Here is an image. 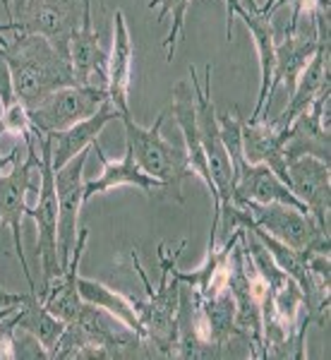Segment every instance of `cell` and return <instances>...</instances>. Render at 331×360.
Segmentation results:
<instances>
[{
  "instance_id": "obj_1",
  "label": "cell",
  "mask_w": 331,
  "mask_h": 360,
  "mask_svg": "<svg viewBox=\"0 0 331 360\" xmlns=\"http://www.w3.org/2000/svg\"><path fill=\"white\" fill-rule=\"evenodd\" d=\"M0 58L8 63L15 96L27 111L44 103L58 89L77 84L70 56L39 34L10 32V41L0 49Z\"/></svg>"
},
{
  "instance_id": "obj_2",
  "label": "cell",
  "mask_w": 331,
  "mask_h": 360,
  "mask_svg": "<svg viewBox=\"0 0 331 360\" xmlns=\"http://www.w3.org/2000/svg\"><path fill=\"white\" fill-rule=\"evenodd\" d=\"M188 240H183L180 245L168 252L166 243H161L156 255H159V266H161V281L159 286H152L149 276L144 274L142 264H139L137 250H132V266L142 278L144 288H147V298L144 300H132L139 322L144 329V346H147L149 358H178V327H176V312H178V300H180V281L173 276V266L178 264L180 255H183Z\"/></svg>"
},
{
  "instance_id": "obj_3",
  "label": "cell",
  "mask_w": 331,
  "mask_h": 360,
  "mask_svg": "<svg viewBox=\"0 0 331 360\" xmlns=\"http://www.w3.org/2000/svg\"><path fill=\"white\" fill-rule=\"evenodd\" d=\"M164 120L166 113H159L152 127H142L130 115H123L120 123L125 125V142L127 149L135 156L137 166L152 178L161 180L166 188V195H173L176 202L183 205V180L195 176V173L188 164L185 149L171 144L161 135Z\"/></svg>"
},
{
  "instance_id": "obj_4",
  "label": "cell",
  "mask_w": 331,
  "mask_h": 360,
  "mask_svg": "<svg viewBox=\"0 0 331 360\" xmlns=\"http://www.w3.org/2000/svg\"><path fill=\"white\" fill-rule=\"evenodd\" d=\"M212 72L214 65L205 68V82L197 79L195 65H190V86H193L195 96V118H197V132H200V142L207 156V166L212 173V180L216 185L219 193V209L231 205V195H233V164L226 152L223 142H221L219 130V113L212 101ZM219 221V217H216Z\"/></svg>"
},
{
  "instance_id": "obj_5",
  "label": "cell",
  "mask_w": 331,
  "mask_h": 360,
  "mask_svg": "<svg viewBox=\"0 0 331 360\" xmlns=\"http://www.w3.org/2000/svg\"><path fill=\"white\" fill-rule=\"evenodd\" d=\"M235 207H242L247 212V219L254 226L276 238L283 245L298 250L305 257L310 255H329L331 240L329 233L315 224V219L305 212H298L286 205H257V202H240Z\"/></svg>"
},
{
  "instance_id": "obj_6",
  "label": "cell",
  "mask_w": 331,
  "mask_h": 360,
  "mask_svg": "<svg viewBox=\"0 0 331 360\" xmlns=\"http://www.w3.org/2000/svg\"><path fill=\"white\" fill-rule=\"evenodd\" d=\"M39 154V200L37 207L29 209V217L34 219L39 229L37 236V257L41 262V288L48 286L63 271L60 255H58V195H56V178H53V161H51V139L48 135L37 132Z\"/></svg>"
},
{
  "instance_id": "obj_7",
  "label": "cell",
  "mask_w": 331,
  "mask_h": 360,
  "mask_svg": "<svg viewBox=\"0 0 331 360\" xmlns=\"http://www.w3.org/2000/svg\"><path fill=\"white\" fill-rule=\"evenodd\" d=\"M41 166V154H37V149H27V159H17L13 164L10 173H0V224L8 226L13 231V240L17 257H20L22 271L27 276L29 291H37V281H34L32 271H29L25 248H22V221L29 217L27 197L32 193H39V183L34 176L39 173Z\"/></svg>"
},
{
  "instance_id": "obj_8",
  "label": "cell",
  "mask_w": 331,
  "mask_h": 360,
  "mask_svg": "<svg viewBox=\"0 0 331 360\" xmlns=\"http://www.w3.org/2000/svg\"><path fill=\"white\" fill-rule=\"evenodd\" d=\"M103 103H108V91L103 86H65L51 94L44 103L29 111V120L34 125V132L51 135L72 127L79 120L89 118L96 111H101Z\"/></svg>"
},
{
  "instance_id": "obj_9",
  "label": "cell",
  "mask_w": 331,
  "mask_h": 360,
  "mask_svg": "<svg viewBox=\"0 0 331 360\" xmlns=\"http://www.w3.org/2000/svg\"><path fill=\"white\" fill-rule=\"evenodd\" d=\"M89 154L91 147L79 152L58 171H53L58 195V255H60L63 269L67 266L74 243H77L79 209L84 207V166Z\"/></svg>"
},
{
  "instance_id": "obj_10",
  "label": "cell",
  "mask_w": 331,
  "mask_h": 360,
  "mask_svg": "<svg viewBox=\"0 0 331 360\" xmlns=\"http://www.w3.org/2000/svg\"><path fill=\"white\" fill-rule=\"evenodd\" d=\"M82 3L72 5H27L20 15L0 25V32H25L48 39L58 51L70 56V39L82 25Z\"/></svg>"
},
{
  "instance_id": "obj_11",
  "label": "cell",
  "mask_w": 331,
  "mask_h": 360,
  "mask_svg": "<svg viewBox=\"0 0 331 360\" xmlns=\"http://www.w3.org/2000/svg\"><path fill=\"white\" fill-rule=\"evenodd\" d=\"M329 101H331V82L322 86L315 96L312 106L290 123L283 132V149L286 159L295 156H315V159L331 164V142H329Z\"/></svg>"
},
{
  "instance_id": "obj_12",
  "label": "cell",
  "mask_w": 331,
  "mask_h": 360,
  "mask_svg": "<svg viewBox=\"0 0 331 360\" xmlns=\"http://www.w3.org/2000/svg\"><path fill=\"white\" fill-rule=\"evenodd\" d=\"M331 171L329 164L315 156H295L288 161V185L300 202L307 207L310 217L322 231L329 233L331 209Z\"/></svg>"
},
{
  "instance_id": "obj_13",
  "label": "cell",
  "mask_w": 331,
  "mask_h": 360,
  "mask_svg": "<svg viewBox=\"0 0 331 360\" xmlns=\"http://www.w3.org/2000/svg\"><path fill=\"white\" fill-rule=\"evenodd\" d=\"M91 154L98 156V161H101V176L94 178V180H84V205L91 200L94 195H103L108 193V190L113 188H120V185H130V188H137L142 190L144 195L152 200L154 195H164L166 188L161 180L152 178L149 173H144L142 168L137 166L135 156H132L130 149L125 147V156L120 161H110L106 152L101 149V144H98V139L94 144H91Z\"/></svg>"
},
{
  "instance_id": "obj_14",
  "label": "cell",
  "mask_w": 331,
  "mask_h": 360,
  "mask_svg": "<svg viewBox=\"0 0 331 360\" xmlns=\"http://www.w3.org/2000/svg\"><path fill=\"white\" fill-rule=\"evenodd\" d=\"M98 32L91 22V0H84L82 25L70 39V63L79 86H103L108 82V56L101 49Z\"/></svg>"
},
{
  "instance_id": "obj_15",
  "label": "cell",
  "mask_w": 331,
  "mask_h": 360,
  "mask_svg": "<svg viewBox=\"0 0 331 360\" xmlns=\"http://www.w3.org/2000/svg\"><path fill=\"white\" fill-rule=\"evenodd\" d=\"M86 240H89V229H79L77 233V243H74V250L70 255V262L65 269L60 271L58 276H53V281L48 286L39 288L37 295L41 300V305L51 315H56L63 322H70V319L77 317L79 307H82V295H79V264H82L84 257V248Z\"/></svg>"
},
{
  "instance_id": "obj_16",
  "label": "cell",
  "mask_w": 331,
  "mask_h": 360,
  "mask_svg": "<svg viewBox=\"0 0 331 360\" xmlns=\"http://www.w3.org/2000/svg\"><path fill=\"white\" fill-rule=\"evenodd\" d=\"M173 115H176V123L180 127L185 137V156H188V164L193 168L195 176H200L205 180V185L209 188V193L214 197V224L219 229V193H216V185L212 180V173H209V166H207V156H205V149H202V142H200V132H197V118H195V96H193V89H190V82L188 79H180L173 89V106H171Z\"/></svg>"
},
{
  "instance_id": "obj_17",
  "label": "cell",
  "mask_w": 331,
  "mask_h": 360,
  "mask_svg": "<svg viewBox=\"0 0 331 360\" xmlns=\"http://www.w3.org/2000/svg\"><path fill=\"white\" fill-rule=\"evenodd\" d=\"M235 17H240L245 22V27L249 29L254 39V49L259 56V98L254 103V111L247 118L249 125L262 123V118L269 111V84H271V75H274V60H276V34H274V22L271 17L262 15L259 10H245L242 5L235 8Z\"/></svg>"
},
{
  "instance_id": "obj_18",
  "label": "cell",
  "mask_w": 331,
  "mask_h": 360,
  "mask_svg": "<svg viewBox=\"0 0 331 360\" xmlns=\"http://www.w3.org/2000/svg\"><path fill=\"white\" fill-rule=\"evenodd\" d=\"M120 118H123V113L108 101L101 106V111H96L94 115H89V118L79 120V123H74L72 127H67V130L51 132L48 139H51V161H53V171H58L60 166H65L67 161L74 159L79 152L89 149L98 139V135H101L103 127H106L110 120H120Z\"/></svg>"
},
{
  "instance_id": "obj_19",
  "label": "cell",
  "mask_w": 331,
  "mask_h": 360,
  "mask_svg": "<svg viewBox=\"0 0 331 360\" xmlns=\"http://www.w3.org/2000/svg\"><path fill=\"white\" fill-rule=\"evenodd\" d=\"M132 37L127 29L123 10L115 13V25H113V46H110L108 56V101L113 103L123 115H130V72H132Z\"/></svg>"
},
{
  "instance_id": "obj_20",
  "label": "cell",
  "mask_w": 331,
  "mask_h": 360,
  "mask_svg": "<svg viewBox=\"0 0 331 360\" xmlns=\"http://www.w3.org/2000/svg\"><path fill=\"white\" fill-rule=\"evenodd\" d=\"M283 132H276L269 123L249 125L242 120V156L249 164H264L288 185V159L283 149Z\"/></svg>"
},
{
  "instance_id": "obj_21",
  "label": "cell",
  "mask_w": 331,
  "mask_h": 360,
  "mask_svg": "<svg viewBox=\"0 0 331 360\" xmlns=\"http://www.w3.org/2000/svg\"><path fill=\"white\" fill-rule=\"evenodd\" d=\"M13 317L17 324V332H25L27 336H34V339L39 341V346H41L51 358V353H53L63 329H65V322L46 310L41 305V300H39L37 291H29L27 303L17 307L13 312Z\"/></svg>"
},
{
  "instance_id": "obj_22",
  "label": "cell",
  "mask_w": 331,
  "mask_h": 360,
  "mask_svg": "<svg viewBox=\"0 0 331 360\" xmlns=\"http://www.w3.org/2000/svg\"><path fill=\"white\" fill-rule=\"evenodd\" d=\"M77 286H79V295H82L84 303H91V305L101 307V310L110 312V315L118 317L125 327H130L132 332L139 336V339H144L142 322H139V317H137L135 307H132L130 298H125L123 293H118V291H113V288H108V286H103V283L94 281V278L79 276Z\"/></svg>"
},
{
  "instance_id": "obj_23",
  "label": "cell",
  "mask_w": 331,
  "mask_h": 360,
  "mask_svg": "<svg viewBox=\"0 0 331 360\" xmlns=\"http://www.w3.org/2000/svg\"><path fill=\"white\" fill-rule=\"evenodd\" d=\"M188 5H190V0H149V8L152 10L161 8L156 22H164L168 15H173V27H171V32H168V37L164 39L168 63H173V56H176L178 39H180V34H183V27H185V13H188Z\"/></svg>"
},
{
  "instance_id": "obj_24",
  "label": "cell",
  "mask_w": 331,
  "mask_h": 360,
  "mask_svg": "<svg viewBox=\"0 0 331 360\" xmlns=\"http://www.w3.org/2000/svg\"><path fill=\"white\" fill-rule=\"evenodd\" d=\"M10 358H17V324L13 315L0 319V360Z\"/></svg>"
},
{
  "instance_id": "obj_25",
  "label": "cell",
  "mask_w": 331,
  "mask_h": 360,
  "mask_svg": "<svg viewBox=\"0 0 331 360\" xmlns=\"http://www.w3.org/2000/svg\"><path fill=\"white\" fill-rule=\"evenodd\" d=\"M27 298H29V293H27V295H22V293H10V291H5V288L0 286V319H5L8 315H13L17 307L27 303Z\"/></svg>"
},
{
  "instance_id": "obj_26",
  "label": "cell",
  "mask_w": 331,
  "mask_h": 360,
  "mask_svg": "<svg viewBox=\"0 0 331 360\" xmlns=\"http://www.w3.org/2000/svg\"><path fill=\"white\" fill-rule=\"evenodd\" d=\"M226 3V41H233V22H235V8L240 0H223Z\"/></svg>"
},
{
  "instance_id": "obj_27",
  "label": "cell",
  "mask_w": 331,
  "mask_h": 360,
  "mask_svg": "<svg viewBox=\"0 0 331 360\" xmlns=\"http://www.w3.org/2000/svg\"><path fill=\"white\" fill-rule=\"evenodd\" d=\"M0 3H3V8H5V13H8L10 20H13V17H17L22 10L27 8L29 0H0Z\"/></svg>"
},
{
  "instance_id": "obj_28",
  "label": "cell",
  "mask_w": 331,
  "mask_h": 360,
  "mask_svg": "<svg viewBox=\"0 0 331 360\" xmlns=\"http://www.w3.org/2000/svg\"><path fill=\"white\" fill-rule=\"evenodd\" d=\"M17 159H20V144H15V147L10 149L8 154H3V156H0V173H3L5 168H8L10 164H15Z\"/></svg>"
},
{
  "instance_id": "obj_29",
  "label": "cell",
  "mask_w": 331,
  "mask_h": 360,
  "mask_svg": "<svg viewBox=\"0 0 331 360\" xmlns=\"http://www.w3.org/2000/svg\"><path fill=\"white\" fill-rule=\"evenodd\" d=\"M72 3H82V0H29L27 5H72Z\"/></svg>"
},
{
  "instance_id": "obj_30",
  "label": "cell",
  "mask_w": 331,
  "mask_h": 360,
  "mask_svg": "<svg viewBox=\"0 0 331 360\" xmlns=\"http://www.w3.org/2000/svg\"><path fill=\"white\" fill-rule=\"evenodd\" d=\"M240 5L245 10H259V0H240Z\"/></svg>"
},
{
  "instance_id": "obj_31",
  "label": "cell",
  "mask_w": 331,
  "mask_h": 360,
  "mask_svg": "<svg viewBox=\"0 0 331 360\" xmlns=\"http://www.w3.org/2000/svg\"><path fill=\"white\" fill-rule=\"evenodd\" d=\"M271 5H274V0H264V5H259V13L266 15V10H269Z\"/></svg>"
},
{
  "instance_id": "obj_32",
  "label": "cell",
  "mask_w": 331,
  "mask_h": 360,
  "mask_svg": "<svg viewBox=\"0 0 331 360\" xmlns=\"http://www.w3.org/2000/svg\"><path fill=\"white\" fill-rule=\"evenodd\" d=\"M8 41H10V37H8V34H3V32H0V49H5V46H8Z\"/></svg>"
},
{
  "instance_id": "obj_33",
  "label": "cell",
  "mask_w": 331,
  "mask_h": 360,
  "mask_svg": "<svg viewBox=\"0 0 331 360\" xmlns=\"http://www.w3.org/2000/svg\"><path fill=\"white\" fill-rule=\"evenodd\" d=\"M98 5H101V10H106V3H103V0H98Z\"/></svg>"
},
{
  "instance_id": "obj_34",
  "label": "cell",
  "mask_w": 331,
  "mask_h": 360,
  "mask_svg": "<svg viewBox=\"0 0 331 360\" xmlns=\"http://www.w3.org/2000/svg\"><path fill=\"white\" fill-rule=\"evenodd\" d=\"M0 135H5V130H3V125H0Z\"/></svg>"
}]
</instances>
